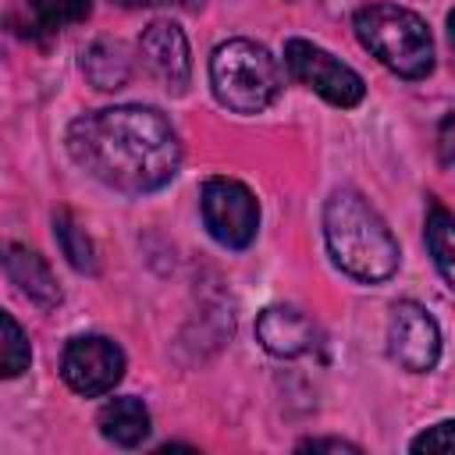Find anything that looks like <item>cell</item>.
Instances as JSON below:
<instances>
[{"label":"cell","mask_w":455,"mask_h":455,"mask_svg":"<svg viewBox=\"0 0 455 455\" xmlns=\"http://www.w3.org/2000/svg\"><path fill=\"white\" fill-rule=\"evenodd\" d=\"M68 153L85 174L128 196L164 188L181 167V139L174 124L156 107L142 103L75 117L68 128Z\"/></svg>","instance_id":"obj_1"},{"label":"cell","mask_w":455,"mask_h":455,"mask_svg":"<svg viewBox=\"0 0 455 455\" xmlns=\"http://www.w3.org/2000/svg\"><path fill=\"white\" fill-rule=\"evenodd\" d=\"M323 238L331 259L355 281L380 284L398 270V242L384 217L352 188H338L323 206Z\"/></svg>","instance_id":"obj_2"},{"label":"cell","mask_w":455,"mask_h":455,"mask_svg":"<svg viewBox=\"0 0 455 455\" xmlns=\"http://www.w3.org/2000/svg\"><path fill=\"white\" fill-rule=\"evenodd\" d=\"M359 43L395 75L427 78L434 71V36L427 21L398 4H366L355 11Z\"/></svg>","instance_id":"obj_3"},{"label":"cell","mask_w":455,"mask_h":455,"mask_svg":"<svg viewBox=\"0 0 455 455\" xmlns=\"http://www.w3.org/2000/svg\"><path fill=\"white\" fill-rule=\"evenodd\" d=\"M210 85L228 110L259 114L281 96L284 71L267 46L252 39H228L210 57Z\"/></svg>","instance_id":"obj_4"},{"label":"cell","mask_w":455,"mask_h":455,"mask_svg":"<svg viewBox=\"0 0 455 455\" xmlns=\"http://www.w3.org/2000/svg\"><path fill=\"white\" fill-rule=\"evenodd\" d=\"M199 210L206 231L228 245V249H245L252 245L259 231V203L249 192V185L235 178H206L199 192Z\"/></svg>","instance_id":"obj_5"},{"label":"cell","mask_w":455,"mask_h":455,"mask_svg":"<svg viewBox=\"0 0 455 455\" xmlns=\"http://www.w3.org/2000/svg\"><path fill=\"white\" fill-rule=\"evenodd\" d=\"M284 64H288L291 78H299L306 89H313L316 96H323L334 107H355L366 96L363 75L352 71L348 64H341L323 46H313L309 39H288L284 43Z\"/></svg>","instance_id":"obj_6"},{"label":"cell","mask_w":455,"mask_h":455,"mask_svg":"<svg viewBox=\"0 0 455 455\" xmlns=\"http://www.w3.org/2000/svg\"><path fill=\"white\" fill-rule=\"evenodd\" d=\"M60 377L75 395H85V398L107 395L124 377V352L117 341L103 334H82L68 341L60 355Z\"/></svg>","instance_id":"obj_7"},{"label":"cell","mask_w":455,"mask_h":455,"mask_svg":"<svg viewBox=\"0 0 455 455\" xmlns=\"http://www.w3.org/2000/svg\"><path fill=\"white\" fill-rule=\"evenodd\" d=\"M387 355L412 370L427 373L441 359V331L437 320L419 302H395L387 316Z\"/></svg>","instance_id":"obj_8"},{"label":"cell","mask_w":455,"mask_h":455,"mask_svg":"<svg viewBox=\"0 0 455 455\" xmlns=\"http://www.w3.org/2000/svg\"><path fill=\"white\" fill-rule=\"evenodd\" d=\"M139 57L167 92H185L192 78V57H188V39L174 21L146 25L139 36Z\"/></svg>","instance_id":"obj_9"},{"label":"cell","mask_w":455,"mask_h":455,"mask_svg":"<svg viewBox=\"0 0 455 455\" xmlns=\"http://www.w3.org/2000/svg\"><path fill=\"white\" fill-rule=\"evenodd\" d=\"M256 341L270 355L295 359L316 348V323L291 306H270L256 316Z\"/></svg>","instance_id":"obj_10"},{"label":"cell","mask_w":455,"mask_h":455,"mask_svg":"<svg viewBox=\"0 0 455 455\" xmlns=\"http://www.w3.org/2000/svg\"><path fill=\"white\" fill-rule=\"evenodd\" d=\"M92 11V0H25L14 14H11V28L21 39H50L57 32H64L68 25L85 21Z\"/></svg>","instance_id":"obj_11"},{"label":"cell","mask_w":455,"mask_h":455,"mask_svg":"<svg viewBox=\"0 0 455 455\" xmlns=\"http://www.w3.org/2000/svg\"><path fill=\"white\" fill-rule=\"evenodd\" d=\"M4 270L11 277V284L28 299L36 302L39 309H53L60 302V288H57V277L50 270V263L28 249V245H7V256H4Z\"/></svg>","instance_id":"obj_12"},{"label":"cell","mask_w":455,"mask_h":455,"mask_svg":"<svg viewBox=\"0 0 455 455\" xmlns=\"http://www.w3.org/2000/svg\"><path fill=\"white\" fill-rule=\"evenodd\" d=\"M82 75L100 92L121 89L132 78V57H128L124 43L121 39H96V43H89L85 53H82Z\"/></svg>","instance_id":"obj_13"},{"label":"cell","mask_w":455,"mask_h":455,"mask_svg":"<svg viewBox=\"0 0 455 455\" xmlns=\"http://www.w3.org/2000/svg\"><path fill=\"white\" fill-rule=\"evenodd\" d=\"M100 434L110 441V444H117V448H135V444H142L146 441V434H149V409L139 402V398H132V395H124V398H110L103 409H100Z\"/></svg>","instance_id":"obj_14"},{"label":"cell","mask_w":455,"mask_h":455,"mask_svg":"<svg viewBox=\"0 0 455 455\" xmlns=\"http://www.w3.org/2000/svg\"><path fill=\"white\" fill-rule=\"evenodd\" d=\"M427 249L434 256L437 274L455 291V217L441 203H430L427 210Z\"/></svg>","instance_id":"obj_15"},{"label":"cell","mask_w":455,"mask_h":455,"mask_svg":"<svg viewBox=\"0 0 455 455\" xmlns=\"http://www.w3.org/2000/svg\"><path fill=\"white\" fill-rule=\"evenodd\" d=\"M53 238H57L60 252L68 256V263H71L75 270H82V274H96V270H100L92 238L85 235V228H78V220H75L68 210H57V213H53Z\"/></svg>","instance_id":"obj_16"},{"label":"cell","mask_w":455,"mask_h":455,"mask_svg":"<svg viewBox=\"0 0 455 455\" xmlns=\"http://www.w3.org/2000/svg\"><path fill=\"white\" fill-rule=\"evenodd\" d=\"M0 323H4V355H0V373L4 377H18L21 370H28V359H32V352H28V338H25V331L18 327V320L11 316V313H0Z\"/></svg>","instance_id":"obj_17"},{"label":"cell","mask_w":455,"mask_h":455,"mask_svg":"<svg viewBox=\"0 0 455 455\" xmlns=\"http://www.w3.org/2000/svg\"><path fill=\"white\" fill-rule=\"evenodd\" d=\"M409 448L412 451H444V455H451L455 451V419H444V423L423 430L419 437H412Z\"/></svg>","instance_id":"obj_18"},{"label":"cell","mask_w":455,"mask_h":455,"mask_svg":"<svg viewBox=\"0 0 455 455\" xmlns=\"http://www.w3.org/2000/svg\"><path fill=\"white\" fill-rule=\"evenodd\" d=\"M437 149H441V164H444L448 171H455V114H448V117L441 121Z\"/></svg>","instance_id":"obj_19"},{"label":"cell","mask_w":455,"mask_h":455,"mask_svg":"<svg viewBox=\"0 0 455 455\" xmlns=\"http://www.w3.org/2000/svg\"><path fill=\"white\" fill-rule=\"evenodd\" d=\"M299 451H359V444L341 437H309V441H299Z\"/></svg>","instance_id":"obj_20"},{"label":"cell","mask_w":455,"mask_h":455,"mask_svg":"<svg viewBox=\"0 0 455 455\" xmlns=\"http://www.w3.org/2000/svg\"><path fill=\"white\" fill-rule=\"evenodd\" d=\"M114 4H121V7H160V4H171V7H199L203 0H114Z\"/></svg>","instance_id":"obj_21"},{"label":"cell","mask_w":455,"mask_h":455,"mask_svg":"<svg viewBox=\"0 0 455 455\" xmlns=\"http://www.w3.org/2000/svg\"><path fill=\"white\" fill-rule=\"evenodd\" d=\"M448 36H451V46H455V11L448 14Z\"/></svg>","instance_id":"obj_22"}]
</instances>
